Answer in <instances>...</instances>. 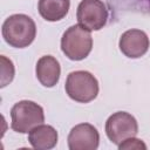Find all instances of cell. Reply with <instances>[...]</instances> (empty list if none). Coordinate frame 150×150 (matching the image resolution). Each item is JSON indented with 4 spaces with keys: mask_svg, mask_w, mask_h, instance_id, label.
I'll use <instances>...</instances> for the list:
<instances>
[{
    "mask_svg": "<svg viewBox=\"0 0 150 150\" xmlns=\"http://www.w3.org/2000/svg\"><path fill=\"white\" fill-rule=\"evenodd\" d=\"M93 48V38L90 30L81 25L69 27L61 38V49L63 54L73 60L81 61L86 59Z\"/></svg>",
    "mask_w": 150,
    "mask_h": 150,
    "instance_id": "7a4b0ae2",
    "label": "cell"
},
{
    "mask_svg": "<svg viewBox=\"0 0 150 150\" xmlns=\"http://www.w3.org/2000/svg\"><path fill=\"white\" fill-rule=\"evenodd\" d=\"M143 1H145V2L149 5V7H150V0H143Z\"/></svg>",
    "mask_w": 150,
    "mask_h": 150,
    "instance_id": "5bb4252c",
    "label": "cell"
},
{
    "mask_svg": "<svg viewBox=\"0 0 150 150\" xmlns=\"http://www.w3.org/2000/svg\"><path fill=\"white\" fill-rule=\"evenodd\" d=\"M57 131L47 124H39L34 127L28 134V141L34 149L49 150L57 143Z\"/></svg>",
    "mask_w": 150,
    "mask_h": 150,
    "instance_id": "30bf717a",
    "label": "cell"
},
{
    "mask_svg": "<svg viewBox=\"0 0 150 150\" xmlns=\"http://www.w3.org/2000/svg\"><path fill=\"white\" fill-rule=\"evenodd\" d=\"M79 25L89 30H100L108 20V9L101 0H82L76 12Z\"/></svg>",
    "mask_w": 150,
    "mask_h": 150,
    "instance_id": "8992f818",
    "label": "cell"
},
{
    "mask_svg": "<svg viewBox=\"0 0 150 150\" xmlns=\"http://www.w3.org/2000/svg\"><path fill=\"white\" fill-rule=\"evenodd\" d=\"M0 61H1V88H4L13 81L14 66H13V62L4 55H1Z\"/></svg>",
    "mask_w": 150,
    "mask_h": 150,
    "instance_id": "7c38bea8",
    "label": "cell"
},
{
    "mask_svg": "<svg viewBox=\"0 0 150 150\" xmlns=\"http://www.w3.org/2000/svg\"><path fill=\"white\" fill-rule=\"evenodd\" d=\"M98 131L89 123L75 125L68 135V146L70 150H95L98 148Z\"/></svg>",
    "mask_w": 150,
    "mask_h": 150,
    "instance_id": "52a82bcc",
    "label": "cell"
},
{
    "mask_svg": "<svg viewBox=\"0 0 150 150\" xmlns=\"http://www.w3.org/2000/svg\"><path fill=\"white\" fill-rule=\"evenodd\" d=\"M118 149L120 150H124V149H136V150H145L146 149V145L144 144V142H142L141 139L138 138H135V137H129L127 139H124L123 142H121L118 144Z\"/></svg>",
    "mask_w": 150,
    "mask_h": 150,
    "instance_id": "4fadbf2b",
    "label": "cell"
},
{
    "mask_svg": "<svg viewBox=\"0 0 150 150\" xmlns=\"http://www.w3.org/2000/svg\"><path fill=\"white\" fill-rule=\"evenodd\" d=\"M138 132L136 118L125 111H117L109 116L105 122V134L114 144H120L129 137H135Z\"/></svg>",
    "mask_w": 150,
    "mask_h": 150,
    "instance_id": "5b68a950",
    "label": "cell"
},
{
    "mask_svg": "<svg viewBox=\"0 0 150 150\" xmlns=\"http://www.w3.org/2000/svg\"><path fill=\"white\" fill-rule=\"evenodd\" d=\"M64 89L71 100L80 103H88L96 98L98 94V82L89 71L76 70L67 76Z\"/></svg>",
    "mask_w": 150,
    "mask_h": 150,
    "instance_id": "3957f363",
    "label": "cell"
},
{
    "mask_svg": "<svg viewBox=\"0 0 150 150\" xmlns=\"http://www.w3.org/2000/svg\"><path fill=\"white\" fill-rule=\"evenodd\" d=\"M70 7V0H39L38 9L46 21H59L63 19Z\"/></svg>",
    "mask_w": 150,
    "mask_h": 150,
    "instance_id": "8fae6325",
    "label": "cell"
},
{
    "mask_svg": "<svg viewBox=\"0 0 150 150\" xmlns=\"http://www.w3.org/2000/svg\"><path fill=\"white\" fill-rule=\"evenodd\" d=\"M35 73H36V77L39 82L42 86L47 88H52L60 80L61 67H60L59 61L54 56L45 55L38 60Z\"/></svg>",
    "mask_w": 150,
    "mask_h": 150,
    "instance_id": "9c48e42d",
    "label": "cell"
},
{
    "mask_svg": "<svg viewBox=\"0 0 150 150\" xmlns=\"http://www.w3.org/2000/svg\"><path fill=\"white\" fill-rule=\"evenodd\" d=\"M36 26L32 18L26 14H13L2 23L5 41L15 48L28 47L35 39Z\"/></svg>",
    "mask_w": 150,
    "mask_h": 150,
    "instance_id": "6da1fadb",
    "label": "cell"
},
{
    "mask_svg": "<svg viewBox=\"0 0 150 150\" xmlns=\"http://www.w3.org/2000/svg\"><path fill=\"white\" fill-rule=\"evenodd\" d=\"M118 46L125 56L130 59H138L148 52L149 38L141 29H129L120 38Z\"/></svg>",
    "mask_w": 150,
    "mask_h": 150,
    "instance_id": "ba28073f",
    "label": "cell"
},
{
    "mask_svg": "<svg viewBox=\"0 0 150 150\" xmlns=\"http://www.w3.org/2000/svg\"><path fill=\"white\" fill-rule=\"evenodd\" d=\"M11 128L20 134L29 132L34 127L42 124L45 121L42 107L28 100L15 103L11 110Z\"/></svg>",
    "mask_w": 150,
    "mask_h": 150,
    "instance_id": "277c9868",
    "label": "cell"
}]
</instances>
